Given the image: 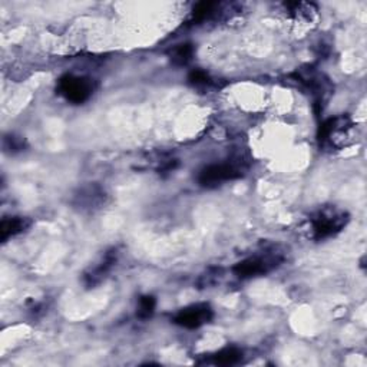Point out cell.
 I'll return each instance as SVG.
<instances>
[{"instance_id":"cell-1","label":"cell","mask_w":367,"mask_h":367,"mask_svg":"<svg viewBox=\"0 0 367 367\" xmlns=\"http://www.w3.org/2000/svg\"><path fill=\"white\" fill-rule=\"evenodd\" d=\"M350 221V216L337 207H321L309 218V232L314 241L329 240L342 232Z\"/></svg>"},{"instance_id":"cell-2","label":"cell","mask_w":367,"mask_h":367,"mask_svg":"<svg viewBox=\"0 0 367 367\" xmlns=\"http://www.w3.org/2000/svg\"><path fill=\"white\" fill-rule=\"evenodd\" d=\"M354 124L349 116L340 115L324 120L318 130V145L324 151H339L353 141Z\"/></svg>"},{"instance_id":"cell-3","label":"cell","mask_w":367,"mask_h":367,"mask_svg":"<svg viewBox=\"0 0 367 367\" xmlns=\"http://www.w3.org/2000/svg\"><path fill=\"white\" fill-rule=\"evenodd\" d=\"M282 261H284V256L278 250H275V249L266 250L264 253L251 256L246 260L237 263L232 267V273L238 278H242V280L260 277V275H266L270 271L280 267Z\"/></svg>"},{"instance_id":"cell-4","label":"cell","mask_w":367,"mask_h":367,"mask_svg":"<svg viewBox=\"0 0 367 367\" xmlns=\"http://www.w3.org/2000/svg\"><path fill=\"white\" fill-rule=\"evenodd\" d=\"M95 84L91 77L87 76H76L72 73L63 75L58 82V92L68 102L80 105L89 101L94 95Z\"/></svg>"},{"instance_id":"cell-5","label":"cell","mask_w":367,"mask_h":367,"mask_svg":"<svg viewBox=\"0 0 367 367\" xmlns=\"http://www.w3.org/2000/svg\"><path fill=\"white\" fill-rule=\"evenodd\" d=\"M242 177V168L235 162H221L204 167L198 174V184L204 188H217Z\"/></svg>"},{"instance_id":"cell-6","label":"cell","mask_w":367,"mask_h":367,"mask_svg":"<svg viewBox=\"0 0 367 367\" xmlns=\"http://www.w3.org/2000/svg\"><path fill=\"white\" fill-rule=\"evenodd\" d=\"M293 77L300 85L311 92V95L316 98L317 105H323V102L332 94V85L329 79L311 66H307L306 69H299L293 73Z\"/></svg>"},{"instance_id":"cell-7","label":"cell","mask_w":367,"mask_h":367,"mask_svg":"<svg viewBox=\"0 0 367 367\" xmlns=\"http://www.w3.org/2000/svg\"><path fill=\"white\" fill-rule=\"evenodd\" d=\"M214 318V311L210 304L201 303V304H192L189 307H185L180 310L173 321L184 329H199L201 325L209 324Z\"/></svg>"},{"instance_id":"cell-8","label":"cell","mask_w":367,"mask_h":367,"mask_svg":"<svg viewBox=\"0 0 367 367\" xmlns=\"http://www.w3.org/2000/svg\"><path fill=\"white\" fill-rule=\"evenodd\" d=\"M118 250L116 249H111L108 250L104 257L99 260V263L94 267H91L85 274H84V284L87 289H94L97 285H99L106 277L108 274L112 271V268L115 267L116 261H118Z\"/></svg>"},{"instance_id":"cell-9","label":"cell","mask_w":367,"mask_h":367,"mask_svg":"<svg viewBox=\"0 0 367 367\" xmlns=\"http://www.w3.org/2000/svg\"><path fill=\"white\" fill-rule=\"evenodd\" d=\"M105 199H106L105 191L101 187L92 184L84 187L75 195L73 204L80 210H97L104 206Z\"/></svg>"},{"instance_id":"cell-10","label":"cell","mask_w":367,"mask_h":367,"mask_svg":"<svg viewBox=\"0 0 367 367\" xmlns=\"http://www.w3.org/2000/svg\"><path fill=\"white\" fill-rule=\"evenodd\" d=\"M30 225H32V221L26 217L5 218L2 221V224H0V240L6 242L9 238H13V237L25 232L26 230H29Z\"/></svg>"},{"instance_id":"cell-11","label":"cell","mask_w":367,"mask_h":367,"mask_svg":"<svg viewBox=\"0 0 367 367\" xmlns=\"http://www.w3.org/2000/svg\"><path fill=\"white\" fill-rule=\"evenodd\" d=\"M223 5L221 4H216V2H202L198 4L194 11H192V23H202L206 20L214 19L217 18L220 13L225 12L221 9Z\"/></svg>"},{"instance_id":"cell-12","label":"cell","mask_w":367,"mask_h":367,"mask_svg":"<svg viewBox=\"0 0 367 367\" xmlns=\"http://www.w3.org/2000/svg\"><path fill=\"white\" fill-rule=\"evenodd\" d=\"M244 357V353L238 347H224L211 356V363L216 366H234Z\"/></svg>"},{"instance_id":"cell-13","label":"cell","mask_w":367,"mask_h":367,"mask_svg":"<svg viewBox=\"0 0 367 367\" xmlns=\"http://www.w3.org/2000/svg\"><path fill=\"white\" fill-rule=\"evenodd\" d=\"M282 8L294 19H304V20H311L314 13L317 12L316 6L313 4H301V2L282 4Z\"/></svg>"},{"instance_id":"cell-14","label":"cell","mask_w":367,"mask_h":367,"mask_svg":"<svg viewBox=\"0 0 367 367\" xmlns=\"http://www.w3.org/2000/svg\"><path fill=\"white\" fill-rule=\"evenodd\" d=\"M194 56V46L191 44L175 45L170 52V59L175 66H185Z\"/></svg>"},{"instance_id":"cell-15","label":"cell","mask_w":367,"mask_h":367,"mask_svg":"<svg viewBox=\"0 0 367 367\" xmlns=\"http://www.w3.org/2000/svg\"><path fill=\"white\" fill-rule=\"evenodd\" d=\"M155 307H156V299L154 296H149V294L142 296L138 303L137 316L141 320H147V318L152 317V314L155 313Z\"/></svg>"},{"instance_id":"cell-16","label":"cell","mask_w":367,"mask_h":367,"mask_svg":"<svg viewBox=\"0 0 367 367\" xmlns=\"http://www.w3.org/2000/svg\"><path fill=\"white\" fill-rule=\"evenodd\" d=\"M188 82L195 88H204L211 85V76L202 69H194L188 75Z\"/></svg>"},{"instance_id":"cell-17","label":"cell","mask_w":367,"mask_h":367,"mask_svg":"<svg viewBox=\"0 0 367 367\" xmlns=\"http://www.w3.org/2000/svg\"><path fill=\"white\" fill-rule=\"evenodd\" d=\"M4 148L9 154H18V152L25 151L26 141L23 137H19V135H8L4 139Z\"/></svg>"}]
</instances>
